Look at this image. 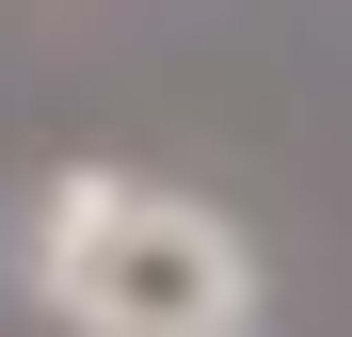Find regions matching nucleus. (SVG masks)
I'll return each instance as SVG.
<instances>
[{
    "label": "nucleus",
    "instance_id": "nucleus-1",
    "mask_svg": "<svg viewBox=\"0 0 352 337\" xmlns=\"http://www.w3.org/2000/svg\"><path fill=\"white\" fill-rule=\"evenodd\" d=\"M32 305L65 337H256V241L208 193L65 161L32 193Z\"/></svg>",
    "mask_w": 352,
    "mask_h": 337
}]
</instances>
